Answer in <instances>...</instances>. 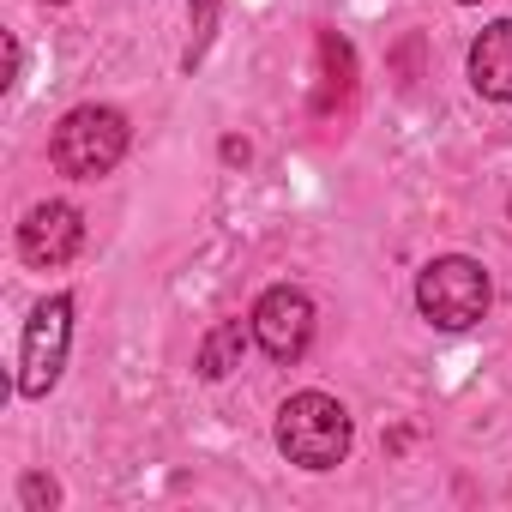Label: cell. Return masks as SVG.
<instances>
[{"label": "cell", "mask_w": 512, "mask_h": 512, "mask_svg": "<svg viewBox=\"0 0 512 512\" xmlns=\"http://www.w3.org/2000/svg\"><path fill=\"white\" fill-rule=\"evenodd\" d=\"M278 446L302 470H338L350 458V410L326 392H296L278 410Z\"/></svg>", "instance_id": "1"}, {"label": "cell", "mask_w": 512, "mask_h": 512, "mask_svg": "<svg viewBox=\"0 0 512 512\" xmlns=\"http://www.w3.org/2000/svg\"><path fill=\"white\" fill-rule=\"evenodd\" d=\"M49 157L61 175L73 181H97L109 175L121 157H127V115L109 109V103H79L73 115H61L55 139H49Z\"/></svg>", "instance_id": "2"}, {"label": "cell", "mask_w": 512, "mask_h": 512, "mask_svg": "<svg viewBox=\"0 0 512 512\" xmlns=\"http://www.w3.org/2000/svg\"><path fill=\"white\" fill-rule=\"evenodd\" d=\"M416 308L428 326L440 332H464L488 314V272L464 253H446V260H428L416 272Z\"/></svg>", "instance_id": "3"}, {"label": "cell", "mask_w": 512, "mask_h": 512, "mask_svg": "<svg viewBox=\"0 0 512 512\" xmlns=\"http://www.w3.org/2000/svg\"><path fill=\"white\" fill-rule=\"evenodd\" d=\"M67 344H73V296L37 302L31 326H25V350H19V392H25V398H43V392L61 380Z\"/></svg>", "instance_id": "4"}, {"label": "cell", "mask_w": 512, "mask_h": 512, "mask_svg": "<svg viewBox=\"0 0 512 512\" xmlns=\"http://www.w3.org/2000/svg\"><path fill=\"white\" fill-rule=\"evenodd\" d=\"M253 338L272 362H302L314 344V302L296 284H278L253 302Z\"/></svg>", "instance_id": "5"}, {"label": "cell", "mask_w": 512, "mask_h": 512, "mask_svg": "<svg viewBox=\"0 0 512 512\" xmlns=\"http://www.w3.org/2000/svg\"><path fill=\"white\" fill-rule=\"evenodd\" d=\"M79 247H85V217H79L67 199H49V205H31V211H25V223H19V253H25V266L55 272V266L73 260Z\"/></svg>", "instance_id": "6"}, {"label": "cell", "mask_w": 512, "mask_h": 512, "mask_svg": "<svg viewBox=\"0 0 512 512\" xmlns=\"http://www.w3.org/2000/svg\"><path fill=\"white\" fill-rule=\"evenodd\" d=\"M470 85L488 103H512V19H494L470 43Z\"/></svg>", "instance_id": "7"}, {"label": "cell", "mask_w": 512, "mask_h": 512, "mask_svg": "<svg viewBox=\"0 0 512 512\" xmlns=\"http://www.w3.org/2000/svg\"><path fill=\"white\" fill-rule=\"evenodd\" d=\"M350 91H356V55L338 31H320V97H314V109L332 115Z\"/></svg>", "instance_id": "8"}, {"label": "cell", "mask_w": 512, "mask_h": 512, "mask_svg": "<svg viewBox=\"0 0 512 512\" xmlns=\"http://www.w3.org/2000/svg\"><path fill=\"white\" fill-rule=\"evenodd\" d=\"M247 332H253V320H247V326H241V320H223V326H211V332H205V344H199V374H205V380H223L229 368H241Z\"/></svg>", "instance_id": "9"}, {"label": "cell", "mask_w": 512, "mask_h": 512, "mask_svg": "<svg viewBox=\"0 0 512 512\" xmlns=\"http://www.w3.org/2000/svg\"><path fill=\"white\" fill-rule=\"evenodd\" d=\"M19 500H25V506H55L61 488H55L49 476H25V482H19Z\"/></svg>", "instance_id": "10"}, {"label": "cell", "mask_w": 512, "mask_h": 512, "mask_svg": "<svg viewBox=\"0 0 512 512\" xmlns=\"http://www.w3.org/2000/svg\"><path fill=\"white\" fill-rule=\"evenodd\" d=\"M187 7H199V37H193V49H187V67L205 55V43H211V13H217V0H187Z\"/></svg>", "instance_id": "11"}, {"label": "cell", "mask_w": 512, "mask_h": 512, "mask_svg": "<svg viewBox=\"0 0 512 512\" xmlns=\"http://www.w3.org/2000/svg\"><path fill=\"white\" fill-rule=\"evenodd\" d=\"M223 157L229 163H247V139H223Z\"/></svg>", "instance_id": "12"}, {"label": "cell", "mask_w": 512, "mask_h": 512, "mask_svg": "<svg viewBox=\"0 0 512 512\" xmlns=\"http://www.w3.org/2000/svg\"><path fill=\"white\" fill-rule=\"evenodd\" d=\"M458 7H470V0H458Z\"/></svg>", "instance_id": "13"}, {"label": "cell", "mask_w": 512, "mask_h": 512, "mask_svg": "<svg viewBox=\"0 0 512 512\" xmlns=\"http://www.w3.org/2000/svg\"><path fill=\"white\" fill-rule=\"evenodd\" d=\"M49 7H61V0H49Z\"/></svg>", "instance_id": "14"}, {"label": "cell", "mask_w": 512, "mask_h": 512, "mask_svg": "<svg viewBox=\"0 0 512 512\" xmlns=\"http://www.w3.org/2000/svg\"><path fill=\"white\" fill-rule=\"evenodd\" d=\"M506 211H512V199H506Z\"/></svg>", "instance_id": "15"}]
</instances>
